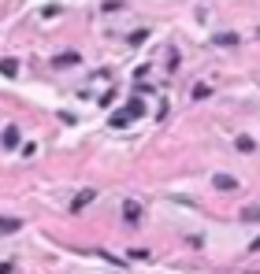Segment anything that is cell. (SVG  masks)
<instances>
[{
    "instance_id": "obj_9",
    "label": "cell",
    "mask_w": 260,
    "mask_h": 274,
    "mask_svg": "<svg viewBox=\"0 0 260 274\" xmlns=\"http://www.w3.org/2000/svg\"><path fill=\"white\" fill-rule=\"evenodd\" d=\"M242 219H246V222H260V207H256V204L246 207V212H242Z\"/></svg>"
},
{
    "instance_id": "obj_1",
    "label": "cell",
    "mask_w": 260,
    "mask_h": 274,
    "mask_svg": "<svg viewBox=\"0 0 260 274\" xmlns=\"http://www.w3.org/2000/svg\"><path fill=\"white\" fill-rule=\"evenodd\" d=\"M137 115H145V104H142V100H127V108H119L115 115H112V126H127V122H134Z\"/></svg>"
},
{
    "instance_id": "obj_5",
    "label": "cell",
    "mask_w": 260,
    "mask_h": 274,
    "mask_svg": "<svg viewBox=\"0 0 260 274\" xmlns=\"http://www.w3.org/2000/svg\"><path fill=\"white\" fill-rule=\"evenodd\" d=\"M19 144V126H8L4 130V149H15Z\"/></svg>"
},
{
    "instance_id": "obj_4",
    "label": "cell",
    "mask_w": 260,
    "mask_h": 274,
    "mask_svg": "<svg viewBox=\"0 0 260 274\" xmlns=\"http://www.w3.org/2000/svg\"><path fill=\"white\" fill-rule=\"evenodd\" d=\"M212 182H216V189H223V193H231V189L238 185V182L231 178V174H216V178H212Z\"/></svg>"
},
{
    "instance_id": "obj_8",
    "label": "cell",
    "mask_w": 260,
    "mask_h": 274,
    "mask_svg": "<svg viewBox=\"0 0 260 274\" xmlns=\"http://www.w3.org/2000/svg\"><path fill=\"white\" fill-rule=\"evenodd\" d=\"M15 71H19V63H15V59H4V63H0V74L15 78Z\"/></svg>"
},
{
    "instance_id": "obj_11",
    "label": "cell",
    "mask_w": 260,
    "mask_h": 274,
    "mask_svg": "<svg viewBox=\"0 0 260 274\" xmlns=\"http://www.w3.org/2000/svg\"><path fill=\"white\" fill-rule=\"evenodd\" d=\"M238 149L242 152H253V137H238Z\"/></svg>"
},
{
    "instance_id": "obj_10",
    "label": "cell",
    "mask_w": 260,
    "mask_h": 274,
    "mask_svg": "<svg viewBox=\"0 0 260 274\" xmlns=\"http://www.w3.org/2000/svg\"><path fill=\"white\" fill-rule=\"evenodd\" d=\"M212 41H216V45H234V41H238V34H216Z\"/></svg>"
},
{
    "instance_id": "obj_6",
    "label": "cell",
    "mask_w": 260,
    "mask_h": 274,
    "mask_svg": "<svg viewBox=\"0 0 260 274\" xmlns=\"http://www.w3.org/2000/svg\"><path fill=\"white\" fill-rule=\"evenodd\" d=\"M78 59H82L78 52H64V56H59L56 63H59V67H74V63H78Z\"/></svg>"
},
{
    "instance_id": "obj_7",
    "label": "cell",
    "mask_w": 260,
    "mask_h": 274,
    "mask_svg": "<svg viewBox=\"0 0 260 274\" xmlns=\"http://www.w3.org/2000/svg\"><path fill=\"white\" fill-rule=\"evenodd\" d=\"M19 230V219H0V234H15Z\"/></svg>"
},
{
    "instance_id": "obj_3",
    "label": "cell",
    "mask_w": 260,
    "mask_h": 274,
    "mask_svg": "<svg viewBox=\"0 0 260 274\" xmlns=\"http://www.w3.org/2000/svg\"><path fill=\"white\" fill-rule=\"evenodd\" d=\"M89 200H93V189H82V193H78V197H74V200H71V212H82V207H86Z\"/></svg>"
},
{
    "instance_id": "obj_2",
    "label": "cell",
    "mask_w": 260,
    "mask_h": 274,
    "mask_svg": "<svg viewBox=\"0 0 260 274\" xmlns=\"http://www.w3.org/2000/svg\"><path fill=\"white\" fill-rule=\"evenodd\" d=\"M123 219L130 222V226H134V222H142V204H134V200H127V204H123Z\"/></svg>"
}]
</instances>
